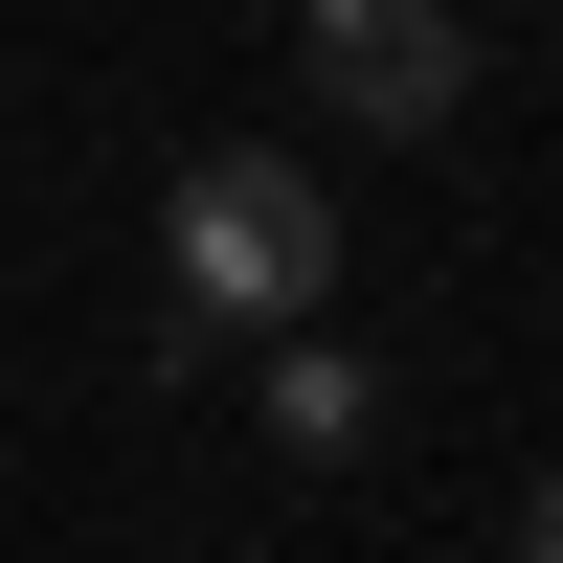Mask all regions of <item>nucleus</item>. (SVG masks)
<instances>
[{"mask_svg":"<svg viewBox=\"0 0 563 563\" xmlns=\"http://www.w3.org/2000/svg\"><path fill=\"white\" fill-rule=\"evenodd\" d=\"M158 294H180V316H225V339H271V316L339 294V203H316L294 135H203V158L158 180Z\"/></svg>","mask_w":563,"mask_h":563,"instance_id":"1","label":"nucleus"},{"mask_svg":"<svg viewBox=\"0 0 563 563\" xmlns=\"http://www.w3.org/2000/svg\"><path fill=\"white\" fill-rule=\"evenodd\" d=\"M294 68L339 135H451L474 113V23L451 0H294Z\"/></svg>","mask_w":563,"mask_h":563,"instance_id":"2","label":"nucleus"},{"mask_svg":"<svg viewBox=\"0 0 563 563\" xmlns=\"http://www.w3.org/2000/svg\"><path fill=\"white\" fill-rule=\"evenodd\" d=\"M249 429L294 451V474H339V451H384V384H361L316 316H271V406H249Z\"/></svg>","mask_w":563,"mask_h":563,"instance_id":"3","label":"nucleus"},{"mask_svg":"<svg viewBox=\"0 0 563 563\" xmlns=\"http://www.w3.org/2000/svg\"><path fill=\"white\" fill-rule=\"evenodd\" d=\"M519 563H563V474H541V496H519Z\"/></svg>","mask_w":563,"mask_h":563,"instance_id":"4","label":"nucleus"}]
</instances>
